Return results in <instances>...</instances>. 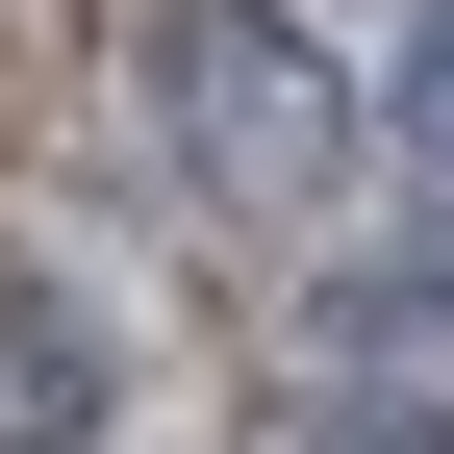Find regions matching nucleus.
Instances as JSON below:
<instances>
[{
	"instance_id": "1",
	"label": "nucleus",
	"mask_w": 454,
	"mask_h": 454,
	"mask_svg": "<svg viewBox=\"0 0 454 454\" xmlns=\"http://www.w3.org/2000/svg\"><path fill=\"white\" fill-rule=\"evenodd\" d=\"M127 101H152V152H177L227 227H328L354 152H379V76H328L303 0H152L127 26Z\"/></svg>"
},
{
	"instance_id": "2",
	"label": "nucleus",
	"mask_w": 454,
	"mask_h": 454,
	"mask_svg": "<svg viewBox=\"0 0 454 454\" xmlns=\"http://www.w3.org/2000/svg\"><path fill=\"white\" fill-rule=\"evenodd\" d=\"M127 429V303H101V278H0V454H101Z\"/></svg>"
},
{
	"instance_id": "3",
	"label": "nucleus",
	"mask_w": 454,
	"mask_h": 454,
	"mask_svg": "<svg viewBox=\"0 0 454 454\" xmlns=\"http://www.w3.org/2000/svg\"><path fill=\"white\" fill-rule=\"evenodd\" d=\"M253 454H454V404H404V379H303V404H253Z\"/></svg>"
},
{
	"instance_id": "4",
	"label": "nucleus",
	"mask_w": 454,
	"mask_h": 454,
	"mask_svg": "<svg viewBox=\"0 0 454 454\" xmlns=\"http://www.w3.org/2000/svg\"><path fill=\"white\" fill-rule=\"evenodd\" d=\"M379 127H404V177L454 202V0H404V51H379Z\"/></svg>"
}]
</instances>
